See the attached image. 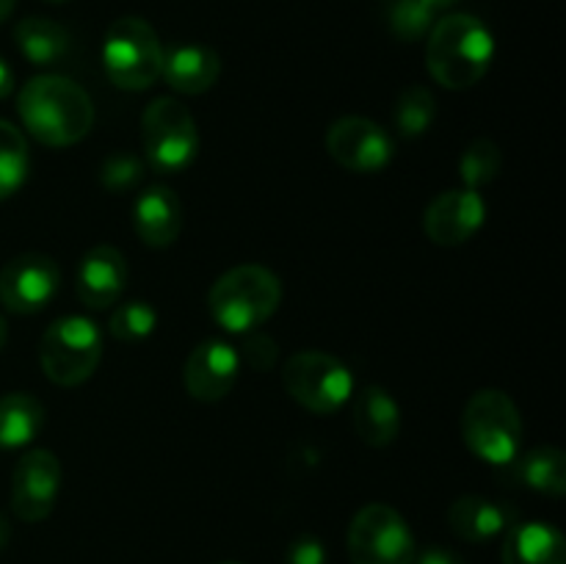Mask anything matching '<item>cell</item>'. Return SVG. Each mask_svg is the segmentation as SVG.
<instances>
[{"mask_svg": "<svg viewBox=\"0 0 566 564\" xmlns=\"http://www.w3.org/2000/svg\"><path fill=\"white\" fill-rule=\"evenodd\" d=\"M17 111L25 130L48 147H70L94 125L92 97L64 75L31 77L17 97Z\"/></svg>", "mask_w": 566, "mask_h": 564, "instance_id": "obj_1", "label": "cell"}, {"mask_svg": "<svg viewBox=\"0 0 566 564\" xmlns=\"http://www.w3.org/2000/svg\"><path fill=\"white\" fill-rule=\"evenodd\" d=\"M495 59V39L490 28L473 14H448L437 20L426 42V70L440 86H475L490 72Z\"/></svg>", "mask_w": 566, "mask_h": 564, "instance_id": "obj_2", "label": "cell"}, {"mask_svg": "<svg viewBox=\"0 0 566 564\" xmlns=\"http://www.w3.org/2000/svg\"><path fill=\"white\" fill-rule=\"evenodd\" d=\"M282 302V282L265 265H235L213 282L208 293L210 315L221 330L247 335L276 313Z\"/></svg>", "mask_w": 566, "mask_h": 564, "instance_id": "obj_3", "label": "cell"}, {"mask_svg": "<svg viewBox=\"0 0 566 564\" xmlns=\"http://www.w3.org/2000/svg\"><path fill=\"white\" fill-rule=\"evenodd\" d=\"M462 437L470 451L495 468L517 462L523 420L512 398L495 387L473 393L462 415Z\"/></svg>", "mask_w": 566, "mask_h": 564, "instance_id": "obj_4", "label": "cell"}, {"mask_svg": "<svg viewBox=\"0 0 566 564\" xmlns=\"http://www.w3.org/2000/svg\"><path fill=\"white\" fill-rule=\"evenodd\" d=\"M164 44L142 17H119L103 39V66L111 83L125 92H144L164 72Z\"/></svg>", "mask_w": 566, "mask_h": 564, "instance_id": "obj_5", "label": "cell"}, {"mask_svg": "<svg viewBox=\"0 0 566 564\" xmlns=\"http://www.w3.org/2000/svg\"><path fill=\"white\" fill-rule=\"evenodd\" d=\"M103 359V335L97 324L83 315H64L44 330L39 343V363L53 385L75 387L92 379Z\"/></svg>", "mask_w": 566, "mask_h": 564, "instance_id": "obj_6", "label": "cell"}, {"mask_svg": "<svg viewBox=\"0 0 566 564\" xmlns=\"http://www.w3.org/2000/svg\"><path fill=\"white\" fill-rule=\"evenodd\" d=\"M142 147L158 175H177L197 158L199 133L193 114L175 97H155L142 114Z\"/></svg>", "mask_w": 566, "mask_h": 564, "instance_id": "obj_7", "label": "cell"}, {"mask_svg": "<svg viewBox=\"0 0 566 564\" xmlns=\"http://www.w3.org/2000/svg\"><path fill=\"white\" fill-rule=\"evenodd\" d=\"M282 382L296 404L315 415H332L352 398V370L326 352H298L282 365Z\"/></svg>", "mask_w": 566, "mask_h": 564, "instance_id": "obj_8", "label": "cell"}, {"mask_svg": "<svg viewBox=\"0 0 566 564\" xmlns=\"http://www.w3.org/2000/svg\"><path fill=\"white\" fill-rule=\"evenodd\" d=\"M352 564H412L415 536L407 520L387 503H368L348 525Z\"/></svg>", "mask_w": 566, "mask_h": 564, "instance_id": "obj_9", "label": "cell"}, {"mask_svg": "<svg viewBox=\"0 0 566 564\" xmlns=\"http://www.w3.org/2000/svg\"><path fill=\"white\" fill-rule=\"evenodd\" d=\"M326 149L343 169L370 175L390 164L396 144L379 122L365 116H343L326 133Z\"/></svg>", "mask_w": 566, "mask_h": 564, "instance_id": "obj_10", "label": "cell"}, {"mask_svg": "<svg viewBox=\"0 0 566 564\" xmlns=\"http://www.w3.org/2000/svg\"><path fill=\"white\" fill-rule=\"evenodd\" d=\"M61 288V269L50 254L28 252L9 260L0 271V302L20 315L39 313Z\"/></svg>", "mask_w": 566, "mask_h": 564, "instance_id": "obj_11", "label": "cell"}, {"mask_svg": "<svg viewBox=\"0 0 566 564\" xmlns=\"http://www.w3.org/2000/svg\"><path fill=\"white\" fill-rule=\"evenodd\" d=\"M61 490V462L48 448H33L11 473V509L25 523H39L55 506Z\"/></svg>", "mask_w": 566, "mask_h": 564, "instance_id": "obj_12", "label": "cell"}, {"mask_svg": "<svg viewBox=\"0 0 566 564\" xmlns=\"http://www.w3.org/2000/svg\"><path fill=\"white\" fill-rule=\"evenodd\" d=\"M241 368V354L227 341H202L186 359L182 385L197 401H221L232 390Z\"/></svg>", "mask_w": 566, "mask_h": 564, "instance_id": "obj_13", "label": "cell"}, {"mask_svg": "<svg viewBox=\"0 0 566 564\" xmlns=\"http://www.w3.org/2000/svg\"><path fill=\"white\" fill-rule=\"evenodd\" d=\"M486 205L479 191L459 188V191H446L426 208L423 227L426 236L440 247H462L475 232L484 227Z\"/></svg>", "mask_w": 566, "mask_h": 564, "instance_id": "obj_14", "label": "cell"}, {"mask_svg": "<svg viewBox=\"0 0 566 564\" xmlns=\"http://www.w3.org/2000/svg\"><path fill=\"white\" fill-rule=\"evenodd\" d=\"M127 285V260L111 243H99L83 254L77 265V296L86 307L105 310L119 302Z\"/></svg>", "mask_w": 566, "mask_h": 564, "instance_id": "obj_15", "label": "cell"}, {"mask_svg": "<svg viewBox=\"0 0 566 564\" xmlns=\"http://www.w3.org/2000/svg\"><path fill=\"white\" fill-rule=\"evenodd\" d=\"M133 224L147 247L164 249L177 241L182 230L180 197L169 186H149L133 208Z\"/></svg>", "mask_w": 566, "mask_h": 564, "instance_id": "obj_16", "label": "cell"}, {"mask_svg": "<svg viewBox=\"0 0 566 564\" xmlns=\"http://www.w3.org/2000/svg\"><path fill=\"white\" fill-rule=\"evenodd\" d=\"M448 525L464 542H490L514 525V509L484 495H462L448 509Z\"/></svg>", "mask_w": 566, "mask_h": 564, "instance_id": "obj_17", "label": "cell"}, {"mask_svg": "<svg viewBox=\"0 0 566 564\" xmlns=\"http://www.w3.org/2000/svg\"><path fill=\"white\" fill-rule=\"evenodd\" d=\"M175 92L180 94H205L216 86L221 75L219 53L205 44H177L164 55V72Z\"/></svg>", "mask_w": 566, "mask_h": 564, "instance_id": "obj_18", "label": "cell"}, {"mask_svg": "<svg viewBox=\"0 0 566 564\" xmlns=\"http://www.w3.org/2000/svg\"><path fill=\"white\" fill-rule=\"evenodd\" d=\"M503 564H566V542L551 523H514L503 540Z\"/></svg>", "mask_w": 566, "mask_h": 564, "instance_id": "obj_19", "label": "cell"}, {"mask_svg": "<svg viewBox=\"0 0 566 564\" xmlns=\"http://www.w3.org/2000/svg\"><path fill=\"white\" fill-rule=\"evenodd\" d=\"M354 429L370 448H385L396 442L401 431V409L398 401L379 385H368L354 401Z\"/></svg>", "mask_w": 566, "mask_h": 564, "instance_id": "obj_20", "label": "cell"}, {"mask_svg": "<svg viewBox=\"0 0 566 564\" xmlns=\"http://www.w3.org/2000/svg\"><path fill=\"white\" fill-rule=\"evenodd\" d=\"M14 42L31 64L50 66L66 55L70 33L61 22L48 20V17H25V20L17 22Z\"/></svg>", "mask_w": 566, "mask_h": 564, "instance_id": "obj_21", "label": "cell"}, {"mask_svg": "<svg viewBox=\"0 0 566 564\" xmlns=\"http://www.w3.org/2000/svg\"><path fill=\"white\" fill-rule=\"evenodd\" d=\"M44 407L31 393L0 396V448H22L42 431Z\"/></svg>", "mask_w": 566, "mask_h": 564, "instance_id": "obj_22", "label": "cell"}, {"mask_svg": "<svg viewBox=\"0 0 566 564\" xmlns=\"http://www.w3.org/2000/svg\"><path fill=\"white\" fill-rule=\"evenodd\" d=\"M517 476L536 492L562 498L566 492V457L553 446H539L517 462Z\"/></svg>", "mask_w": 566, "mask_h": 564, "instance_id": "obj_23", "label": "cell"}, {"mask_svg": "<svg viewBox=\"0 0 566 564\" xmlns=\"http://www.w3.org/2000/svg\"><path fill=\"white\" fill-rule=\"evenodd\" d=\"M31 166V153L20 127L0 119V199L20 191Z\"/></svg>", "mask_w": 566, "mask_h": 564, "instance_id": "obj_24", "label": "cell"}, {"mask_svg": "<svg viewBox=\"0 0 566 564\" xmlns=\"http://www.w3.org/2000/svg\"><path fill=\"white\" fill-rule=\"evenodd\" d=\"M392 116H396V127L403 138L423 136V133L431 127V122L437 119L434 94H431L426 86L403 88Z\"/></svg>", "mask_w": 566, "mask_h": 564, "instance_id": "obj_25", "label": "cell"}, {"mask_svg": "<svg viewBox=\"0 0 566 564\" xmlns=\"http://www.w3.org/2000/svg\"><path fill=\"white\" fill-rule=\"evenodd\" d=\"M503 153L492 138H475L464 147L462 158H459V175H462L464 188L479 191L481 186L495 180L501 175Z\"/></svg>", "mask_w": 566, "mask_h": 564, "instance_id": "obj_26", "label": "cell"}, {"mask_svg": "<svg viewBox=\"0 0 566 564\" xmlns=\"http://www.w3.org/2000/svg\"><path fill=\"white\" fill-rule=\"evenodd\" d=\"M387 25L401 42H418L429 36L434 11L423 0H387Z\"/></svg>", "mask_w": 566, "mask_h": 564, "instance_id": "obj_27", "label": "cell"}, {"mask_svg": "<svg viewBox=\"0 0 566 564\" xmlns=\"http://www.w3.org/2000/svg\"><path fill=\"white\" fill-rule=\"evenodd\" d=\"M155 326H158V313H155L153 304L138 302V299L119 304V307L111 313V321H108L111 335H114L116 341H125V343L144 341V337L153 335Z\"/></svg>", "mask_w": 566, "mask_h": 564, "instance_id": "obj_28", "label": "cell"}, {"mask_svg": "<svg viewBox=\"0 0 566 564\" xmlns=\"http://www.w3.org/2000/svg\"><path fill=\"white\" fill-rule=\"evenodd\" d=\"M144 175V164L130 153H114L99 166V180L111 191H130Z\"/></svg>", "mask_w": 566, "mask_h": 564, "instance_id": "obj_29", "label": "cell"}, {"mask_svg": "<svg viewBox=\"0 0 566 564\" xmlns=\"http://www.w3.org/2000/svg\"><path fill=\"white\" fill-rule=\"evenodd\" d=\"M243 352H247V359L249 365H254L258 370H271L276 363V343L271 341L269 335H263V332H258V335H252L247 341V346H243Z\"/></svg>", "mask_w": 566, "mask_h": 564, "instance_id": "obj_30", "label": "cell"}, {"mask_svg": "<svg viewBox=\"0 0 566 564\" xmlns=\"http://www.w3.org/2000/svg\"><path fill=\"white\" fill-rule=\"evenodd\" d=\"M287 564H326L324 542L315 536H298L287 547Z\"/></svg>", "mask_w": 566, "mask_h": 564, "instance_id": "obj_31", "label": "cell"}, {"mask_svg": "<svg viewBox=\"0 0 566 564\" xmlns=\"http://www.w3.org/2000/svg\"><path fill=\"white\" fill-rule=\"evenodd\" d=\"M418 564H464V558L448 547H429V551L420 553Z\"/></svg>", "mask_w": 566, "mask_h": 564, "instance_id": "obj_32", "label": "cell"}, {"mask_svg": "<svg viewBox=\"0 0 566 564\" xmlns=\"http://www.w3.org/2000/svg\"><path fill=\"white\" fill-rule=\"evenodd\" d=\"M11 92H14V72H11V66L0 59V100L9 97Z\"/></svg>", "mask_w": 566, "mask_h": 564, "instance_id": "obj_33", "label": "cell"}, {"mask_svg": "<svg viewBox=\"0 0 566 564\" xmlns=\"http://www.w3.org/2000/svg\"><path fill=\"white\" fill-rule=\"evenodd\" d=\"M423 3L429 6V9L434 11V14H437V11H446V9H451V6H453V3H459V0H423Z\"/></svg>", "mask_w": 566, "mask_h": 564, "instance_id": "obj_34", "label": "cell"}, {"mask_svg": "<svg viewBox=\"0 0 566 564\" xmlns=\"http://www.w3.org/2000/svg\"><path fill=\"white\" fill-rule=\"evenodd\" d=\"M14 3L17 0H0V22L9 20V14L14 11Z\"/></svg>", "mask_w": 566, "mask_h": 564, "instance_id": "obj_35", "label": "cell"}, {"mask_svg": "<svg viewBox=\"0 0 566 564\" xmlns=\"http://www.w3.org/2000/svg\"><path fill=\"white\" fill-rule=\"evenodd\" d=\"M6 542H9V520L0 514V547H3Z\"/></svg>", "mask_w": 566, "mask_h": 564, "instance_id": "obj_36", "label": "cell"}, {"mask_svg": "<svg viewBox=\"0 0 566 564\" xmlns=\"http://www.w3.org/2000/svg\"><path fill=\"white\" fill-rule=\"evenodd\" d=\"M6 341H9V324H6V318L0 315V348L6 346Z\"/></svg>", "mask_w": 566, "mask_h": 564, "instance_id": "obj_37", "label": "cell"}, {"mask_svg": "<svg viewBox=\"0 0 566 564\" xmlns=\"http://www.w3.org/2000/svg\"><path fill=\"white\" fill-rule=\"evenodd\" d=\"M48 3H66V0H48Z\"/></svg>", "mask_w": 566, "mask_h": 564, "instance_id": "obj_38", "label": "cell"}, {"mask_svg": "<svg viewBox=\"0 0 566 564\" xmlns=\"http://www.w3.org/2000/svg\"><path fill=\"white\" fill-rule=\"evenodd\" d=\"M224 564H241V562H224Z\"/></svg>", "mask_w": 566, "mask_h": 564, "instance_id": "obj_39", "label": "cell"}]
</instances>
